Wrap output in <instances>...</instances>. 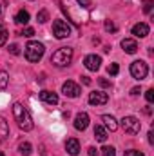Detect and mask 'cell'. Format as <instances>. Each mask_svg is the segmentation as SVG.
Segmentation results:
<instances>
[{
  "instance_id": "cell-1",
  "label": "cell",
  "mask_w": 154,
  "mask_h": 156,
  "mask_svg": "<svg viewBox=\"0 0 154 156\" xmlns=\"http://www.w3.org/2000/svg\"><path fill=\"white\" fill-rule=\"evenodd\" d=\"M13 116L16 120V123H18V127L22 129V131H33V127H35V123H33V118L29 115V111L22 105V104H13Z\"/></svg>"
},
{
  "instance_id": "cell-2",
  "label": "cell",
  "mask_w": 154,
  "mask_h": 156,
  "mask_svg": "<svg viewBox=\"0 0 154 156\" xmlns=\"http://www.w3.org/2000/svg\"><path fill=\"white\" fill-rule=\"evenodd\" d=\"M71 60H73V49L71 47H60L51 56V64H54L56 67H65L71 64Z\"/></svg>"
},
{
  "instance_id": "cell-3",
  "label": "cell",
  "mask_w": 154,
  "mask_h": 156,
  "mask_svg": "<svg viewBox=\"0 0 154 156\" xmlns=\"http://www.w3.org/2000/svg\"><path fill=\"white\" fill-rule=\"evenodd\" d=\"M44 53H45L44 44L35 42V40L27 42V45H26V58H27L29 62H38L40 58L44 56Z\"/></svg>"
},
{
  "instance_id": "cell-4",
  "label": "cell",
  "mask_w": 154,
  "mask_h": 156,
  "mask_svg": "<svg viewBox=\"0 0 154 156\" xmlns=\"http://www.w3.org/2000/svg\"><path fill=\"white\" fill-rule=\"evenodd\" d=\"M121 127L127 134H138L142 129V123L136 116H123L121 118Z\"/></svg>"
},
{
  "instance_id": "cell-5",
  "label": "cell",
  "mask_w": 154,
  "mask_h": 156,
  "mask_svg": "<svg viewBox=\"0 0 154 156\" xmlns=\"http://www.w3.org/2000/svg\"><path fill=\"white\" fill-rule=\"evenodd\" d=\"M53 35L58 40L67 38V37H71V26L64 20H54L53 22Z\"/></svg>"
},
{
  "instance_id": "cell-6",
  "label": "cell",
  "mask_w": 154,
  "mask_h": 156,
  "mask_svg": "<svg viewBox=\"0 0 154 156\" xmlns=\"http://www.w3.org/2000/svg\"><path fill=\"white\" fill-rule=\"evenodd\" d=\"M131 75H132V78H136V80L147 78V75H149L147 64H145L143 60H134V62L131 64Z\"/></svg>"
},
{
  "instance_id": "cell-7",
  "label": "cell",
  "mask_w": 154,
  "mask_h": 156,
  "mask_svg": "<svg viewBox=\"0 0 154 156\" xmlns=\"http://www.w3.org/2000/svg\"><path fill=\"white\" fill-rule=\"evenodd\" d=\"M62 93L67 96V98H78L80 96V93H82V89H80V85L75 83V82H65L64 85H62Z\"/></svg>"
},
{
  "instance_id": "cell-8",
  "label": "cell",
  "mask_w": 154,
  "mask_h": 156,
  "mask_svg": "<svg viewBox=\"0 0 154 156\" xmlns=\"http://www.w3.org/2000/svg\"><path fill=\"white\" fill-rule=\"evenodd\" d=\"M107 102H109V96L103 91H94V93L89 94V104L91 105H105Z\"/></svg>"
},
{
  "instance_id": "cell-9",
  "label": "cell",
  "mask_w": 154,
  "mask_h": 156,
  "mask_svg": "<svg viewBox=\"0 0 154 156\" xmlns=\"http://www.w3.org/2000/svg\"><path fill=\"white\" fill-rule=\"evenodd\" d=\"M83 66L89 69V71H98L100 66H102V58L98 55H87L83 58Z\"/></svg>"
},
{
  "instance_id": "cell-10",
  "label": "cell",
  "mask_w": 154,
  "mask_h": 156,
  "mask_svg": "<svg viewBox=\"0 0 154 156\" xmlns=\"http://www.w3.org/2000/svg\"><path fill=\"white\" fill-rule=\"evenodd\" d=\"M149 31H151V27H149V24H145V22H138V24L132 27V35H134L136 38H145V37L149 35Z\"/></svg>"
},
{
  "instance_id": "cell-11",
  "label": "cell",
  "mask_w": 154,
  "mask_h": 156,
  "mask_svg": "<svg viewBox=\"0 0 154 156\" xmlns=\"http://www.w3.org/2000/svg\"><path fill=\"white\" fill-rule=\"evenodd\" d=\"M89 125V115L87 113H78L75 116V129L76 131H85Z\"/></svg>"
},
{
  "instance_id": "cell-12",
  "label": "cell",
  "mask_w": 154,
  "mask_h": 156,
  "mask_svg": "<svg viewBox=\"0 0 154 156\" xmlns=\"http://www.w3.org/2000/svg\"><path fill=\"white\" fill-rule=\"evenodd\" d=\"M38 98L42 100V102L49 104V105H56V104H58V94L53 93V91H40Z\"/></svg>"
},
{
  "instance_id": "cell-13",
  "label": "cell",
  "mask_w": 154,
  "mask_h": 156,
  "mask_svg": "<svg viewBox=\"0 0 154 156\" xmlns=\"http://www.w3.org/2000/svg\"><path fill=\"white\" fill-rule=\"evenodd\" d=\"M121 49L125 53H129V55H134L138 51V44H136L134 38H123L121 40Z\"/></svg>"
},
{
  "instance_id": "cell-14",
  "label": "cell",
  "mask_w": 154,
  "mask_h": 156,
  "mask_svg": "<svg viewBox=\"0 0 154 156\" xmlns=\"http://www.w3.org/2000/svg\"><path fill=\"white\" fill-rule=\"evenodd\" d=\"M65 151L71 156H76L78 153H80V144H78L76 138H69V140L65 142Z\"/></svg>"
},
{
  "instance_id": "cell-15",
  "label": "cell",
  "mask_w": 154,
  "mask_h": 156,
  "mask_svg": "<svg viewBox=\"0 0 154 156\" xmlns=\"http://www.w3.org/2000/svg\"><path fill=\"white\" fill-rule=\"evenodd\" d=\"M102 122L105 123V129H109V131H116V129H118V122H116L114 116H111V115H103V116H102Z\"/></svg>"
},
{
  "instance_id": "cell-16",
  "label": "cell",
  "mask_w": 154,
  "mask_h": 156,
  "mask_svg": "<svg viewBox=\"0 0 154 156\" xmlns=\"http://www.w3.org/2000/svg\"><path fill=\"white\" fill-rule=\"evenodd\" d=\"M15 22L20 24V26H26V24L29 22V13H27L26 9H20V11L16 13V16H15Z\"/></svg>"
},
{
  "instance_id": "cell-17",
  "label": "cell",
  "mask_w": 154,
  "mask_h": 156,
  "mask_svg": "<svg viewBox=\"0 0 154 156\" xmlns=\"http://www.w3.org/2000/svg\"><path fill=\"white\" fill-rule=\"evenodd\" d=\"M94 138H96L98 142H105V140H107V129H105L103 125H96V127H94Z\"/></svg>"
},
{
  "instance_id": "cell-18",
  "label": "cell",
  "mask_w": 154,
  "mask_h": 156,
  "mask_svg": "<svg viewBox=\"0 0 154 156\" xmlns=\"http://www.w3.org/2000/svg\"><path fill=\"white\" fill-rule=\"evenodd\" d=\"M18 151H20L24 156H29L31 153H33V145H31L29 142H22V144L18 145Z\"/></svg>"
},
{
  "instance_id": "cell-19",
  "label": "cell",
  "mask_w": 154,
  "mask_h": 156,
  "mask_svg": "<svg viewBox=\"0 0 154 156\" xmlns=\"http://www.w3.org/2000/svg\"><path fill=\"white\" fill-rule=\"evenodd\" d=\"M7 134H9V125H7V122L4 118L0 116V140H4Z\"/></svg>"
},
{
  "instance_id": "cell-20",
  "label": "cell",
  "mask_w": 154,
  "mask_h": 156,
  "mask_svg": "<svg viewBox=\"0 0 154 156\" xmlns=\"http://www.w3.org/2000/svg\"><path fill=\"white\" fill-rule=\"evenodd\" d=\"M37 20H38L40 24H45V22L49 20V13H47L45 9H42V11H38V15H37Z\"/></svg>"
},
{
  "instance_id": "cell-21",
  "label": "cell",
  "mask_w": 154,
  "mask_h": 156,
  "mask_svg": "<svg viewBox=\"0 0 154 156\" xmlns=\"http://www.w3.org/2000/svg\"><path fill=\"white\" fill-rule=\"evenodd\" d=\"M102 154L103 156H116V149L113 145H105V147L102 149Z\"/></svg>"
},
{
  "instance_id": "cell-22",
  "label": "cell",
  "mask_w": 154,
  "mask_h": 156,
  "mask_svg": "<svg viewBox=\"0 0 154 156\" xmlns=\"http://www.w3.org/2000/svg\"><path fill=\"white\" fill-rule=\"evenodd\" d=\"M7 82H9L7 73H5V71H0V87H2V89H5V87H7Z\"/></svg>"
},
{
  "instance_id": "cell-23",
  "label": "cell",
  "mask_w": 154,
  "mask_h": 156,
  "mask_svg": "<svg viewBox=\"0 0 154 156\" xmlns=\"http://www.w3.org/2000/svg\"><path fill=\"white\" fill-rule=\"evenodd\" d=\"M5 40H7V29L0 24V45H4V44H5Z\"/></svg>"
},
{
  "instance_id": "cell-24",
  "label": "cell",
  "mask_w": 154,
  "mask_h": 156,
  "mask_svg": "<svg viewBox=\"0 0 154 156\" xmlns=\"http://www.w3.org/2000/svg\"><path fill=\"white\" fill-rule=\"evenodd\" d=\"M107 71H109L111 76H116V75L120 73V67H118V64H111V66L107 67Z\"/></svg>"
},
{
  "instance_id": "cell-25",
  "label": "cell",
  "mask_w": 154,
  "mask_h": 156,
  "mask_svg": "<svg viewBox=\"0 0 154 156\" xmlns=\"http://www.w3.org/2000/svg\"><path fill=\"white\" fill-rule=\"evenodd\" d=\"M123 156H145L143 153H140V151H136V149H129V151H125Z\"/></svg>"
},
{
  "instance_id": "cell-26",
  "label": "cell",
  "mask_w": 154,
  "mask_h": 156,
  "mask_svg": "<svg viewBox=\"0 0 154 156\" xmlns=\"http://www.w3.org/2000/svg\"><path fill=\"white\" fill-rule=\"evenodd\" d=\"M152 0H145V5H143V13H147V15H149V13H151V11H152Z\"/></svg>"
},
{
  "instance_id": "cell-27",
  "label": "cell",
  "mask_w": 154,
  "mask_h": 156,
  "mask_svg": "<svg viewBox=\"0 0 154 156\" xmlns=\"http://www.w3.org/2000/svg\"><path fill=\"white\" fill-rule=\"evenodd\" d=\"M9 53L16 56V55H20V47H18L16 44H11V45H9Z\"/></svg>"
},
{
  "instance_id": "cell-28",
  "label": "cell",
  "mask_w": 154,
  "mask_h": 156,
  "mask_svg": "<svg viewBox=\"0 0 154 156\" xmlns=\"http://www.w3.org/2000/svg\"><path fill=\"white\" fill-rule=\"evenodd\" d=\"M22 35H24V37H27V38H31V37L35 35V29H33V27H26V29L22 31Z\"/></svg>"
},
{
  "instance_id": "cell-29",
  "label": "cell",
  "mask_w": 154,
  "mask_h": 156,
  "mask_svg": "<svg viewBox=\"0 0 154 156\" xmlns=\"http://www.w3.org/2000/svg\"><path fill=\"white\" fill-rule=\"evenodd\" d=\"M145 98H147V102H149V104H152V102H154V89H149V91L145 93Z\"/></svg>"
},
{
  "instance_id": "cell-30",
  "label": "cell",
  "mask_w": 154,
  "mask_h": 156,
  "mask_svg": "<svg viewBox=\"0 0 154 156\" xmlns=\"http://www.w3.org/2000/svg\"><path fill=\"white\" fill-rule=\"evenodd\" d=\"M105 29L113 33V31H116V26L113 24V22H111V20H105Z\"/></svg>"
},
{
  "instance_id": "cell-31",
  "label": "cell",
  "mask_w": 154,
  "mask_h": 156,
  "mask_svg": "<svg viewBox=\"0 0 154 156\" xmlns=\"http://www.w3.org/2000/svg\"><path fill=\"white\" fill-rule=\"evenodd\" d=\"M98 83H100L102 87H111V82L105 80V78H98Z\"/></svg>"
},
{
  "instance_id": "cell-32",
  "label": "cell",
  "mask_w": 154,
  "mask_h": 156,
  "mask_svg": "<svg viewBox=\"0 0 154 156\" xmlns=\"http://www.w3.org/2000/svg\"><path fill=\"white\" fill-rule=\"evenodd\" d=\"M100 153H98V149L96 147H89V156H98Z\"/></svg>"
},
{
  "instance_id": "cell-33",
  "label": "cell",
  "mask_w": 154,
  "mask_h": 156,
  "mask_svg": "<svg viewBox=\"0 0 154 156\" xmlns=\"http://www.w3.org/2000/svg\"><path fill=\"white\" fill-rule=\"evenodd\" d=\"M76 2L80 4V5H82V7H85V9H87V7L91 5V4H89V0H76Z\"/></svg>"
},
{
  "instance_id": "cell-34",
  "label": "cell",
  "mask_w": 154,
  "mask_h": 156,
  "mask_svg": "<svg viewBox=\"0 0 154 156\" xmlns=\"http://www.w3.org/2000/svg\"><path fill=\"white\" fill-rule=\"evenodd\" d=\"M140 93H142L140 87H132V89H131V94H132V96H136V94H140Z\"/></svg>"
},
{
  "instance_id": "cell-35",
  "label": "cell",
  "mask_w": 154,
  "mask_h": 156,
  "mask_svg": "<svg viewBox=\"0 0 154 156\" xmlns=\"http://www.w3.org/2000/svg\"><path fill=\"white\" fill-rule=\"evenodd\" d=\"M82 82H83L85 85H91V78L89 76H82Z\"/></svg>"
},
{
  "instance_id": "cell-36",
  "label": "cell",
  "mask_w": 154,
  "mask_h": 156,
  "mask_svg": "<svg viewBox=\"0 0 154 156\" xmlns=\"http://www.w3.org/2000/svg\"><path fill=\"white\" fill-rule=\"evenodd\" d=\"M149 144H154V136H152V131H149Z\"/></svg>"
},
{
  "instance_id": "cell-37",
  "label": "cell",
  "mask_w": 154,
  "mask_h": 156,
  "mask_svg": "<svg viewBox=\"0 0 154 156\" xmlns=\"http://www.w3.org/2000/svg\"><path fill=\"white\" fill-rule=\"evenodd\" d=\"M0 156H4V153H2V151H0Z\"/></svg>"
},
{
  "instance_id": "cell-38",
  "label": "cell",
  "mask_w": 154,
  "mask_h": 156,
  "mask_svg": "<svg viewBox=\"0 0 154 156\" xmlns=\"http://www.w3.org/2000/svg\"><path fill=\"white\" fill-rule=\"evenodd\" d=\"M0 11H2V9H0Z\"/></svg>"
}]
</instances>
